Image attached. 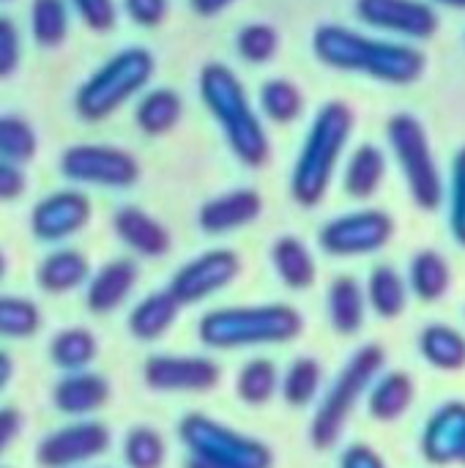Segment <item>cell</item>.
Listing matches in <instances>:
<instances>
[{
  "mask_svg": "<svg viewBox=\"0 0 465 468\" xmlns=\"http://www.w3.org/2000/svg\"><path fill=\"white\" fill-rule=\"evenodd\" d=\"M164 455V439L153 428H132L123 439V461L129 468H162Z\"/></svg>",
  "mask_w": 465,
  "mask_h": 468,
  "instance_id": "38",
  "label": "cell"
},
{
  "mask_svg": "<svg viewBox=\"0 0 465 468\" xmlns=\"http://www.w3.org/2000/svg\"><path fill=\"white\" fill-rule=\"evenodd\" d=\"M88 277H90V263L74 247H63V250L49 252L36 269V282L47 293L77 291L88 282Z\"/></svg>",
  "mask_w": 465,
  "mask_h": 468,
  "instance_id": "21",
  "label": "cell"
},
{
  "mask_svg": "<svg viewBox=\"0 0 465 468\" xmlns=\"http://www.w3.org/2000/svg\"><path fill=\"white\" fill-rule=\"evenodd\" d=\"M241 274V258L233 250H208L197 258H192L189 263H184L173 277L167 291L175 296V302L181 307L186 304H197L219 291H225L227 285H233V280Z\"/></svg>",
  "mask_w": 465,
  "mask_h": 468,
  "instance_id": "11",
  "label": "cell"
},
{
  "mask_svg": "<svg viewBox=\"0 0 465 468\" xmlns=\"http://www.w3.org/2000/svg\"><path fill=\"white\" fill-rule=\"evenodd\" d=\"M340 468H386V463H384V458L373 447H367V444H351L343 452Z\"/></svg>",
  "mask_w": 465,
  "mask_h": 468,
  "instance_id": "45",
  "label": "cell"
},
{
  "mask_svg": "<svg viewBox=\"0 0 465 468\" xmlns=\"http://www.w3.org/2000/svg\"><path fill=\"white\" fill-rule=\"evenodd\" d=\"M137 266L134 261H126V258H118V261H110L104 263L85 285V304L90 313L96 315H107V313H115L134 291L137 285Z\"/></svg>",
  "mask_w": 465,
  "mask_h": 468,
  "instance_id": "19",
  "label": "cell"
},
{
  "mask_svg": "<svg viewBox=\"0 0 465 468\" xmlns=\"http://www.w3.org/2000/svg\"><path fill=\"white\" fill-rule=\"evenodd\" d=\"M271 263L277 277L291 288V291H307L315 277L318 266L307 244L296 236H280L271 247Z\"/></svg>",
  "mask_w": 465,
  "mask_h": 468,
  "instance_id": "23",
  "label": "cell"
},
{
  "mask_svg": "<svg viewBox=\"0 0 465 468\" xmlns=\"http://www.w3.org/2000/svg\"><path fill=\"white\" fill-rule=\"evenodd\" d=\"M260 110L274 123H293L304 110V96L291 80H269L260 85Z\"/></svg>",
  "mask_w": 465,
  "mask_h": 468,
  "instance_id": "33",
  "label": "cell"
},
{
  "mask_svg": "<svg viewBox=\"0 0 465 468\" xmlns=\"http://www.w3.org/2000/svg\"><path fill=\"white\" fill-rule=\"evenodd\" d=\"M200 99L222 126L236 159L247 167H263L271 156V143L236 71L222 63L203 66Z\"/></svg>",
  "mask_w": 465,
  "mask_h": 468,
  "instance_id": "2",
  "label": "cell"
},
{
  "mask_svg": "<svg viewBox=\"0 0 465 468\" xmlns=\"http://www.w3.org/2000/svg\"><path fill=\"white\" fill-rule=\"evenodd\" d=\"M312 49L332 69L359 71L392 85L417 82L428 63L417 47L373 38L343 25H321L312 36Z\"/></svg>",
  "mask_w": 465,
  "mask_h": 468,
  "instance_id": "1",
  "label": "cell"
},
{
  "mask_svg": "<svg viewBox=\"0 0 465 468\" xmlns=\"http://www.w3.org/2000/svg\"><path fill=\"white\" fill-rule=\"evenodd\" d=\"M112 228H115V236L143 258H162L170 252V244H173L170 230L140 206L118 208L112 217Z\"/></svg>",
  "mask_w": 465,
  "mask_h": 468,
  "instance_id": "18",
  "label": "cell"
},
{
  "mask_svg": "<svg viewBox=\"0 0 465 468\" xmlns=\"http://www.w3.org/2000/svg\"><path fill=\"white\" fill-rule=\"evenodd\" d=\"M419 351L439 370L458 373L465 367V337L447 324L428 326L419 337Z\"/></svg>",
  "mask_w": 465,
  "mask_h": 468,
  "instance_id": "27",
  "label": "cell"
},
{
  "mask_svg": "<svg viewBox=\"0 0 465 468\" xmlns=\"http://www.w3.org/2000/svg\"><path fill=\"white\" fill-rule=\"evenodd\" d=\"M236 49L247 63H269L280 49V33L266 22L244 25L236 36Z\"/></svg>",
  "mask_w": 465,
  "mask_h": 468,
  "instance_id": "39",
  "label": "cell"
},
{
  "mask_svg": "<svg viewBox=\"0 0 465 468\" xmlns=\"http://www.w3.org/2000/svg\"><path fill=\"white\" fill-rule=\"evenodd\" d=\"M362 22L408 38H430L439 30V14L422 0H356Z\"/></svg>",
  "mask_w": 465,
  "mask_h": 468,
  "instance_id": "15",
  "label": "cell"
},
{
  "mask_svg": "<svg viewBox=\"0 0 465 468\" xmlns=\"http://www.w3.org/2000/svg\"><path fill=\"white\" fill-rule=\"evenodd\" d=\"M96 337L82 329V326H71V329H63L52 337L49 343V359L55 367L66 370V373H79L85 370L93 359H96Z\"/></svg>",
  "mask_w": 465,
  "mask_h": 468,
  "instance_id": "30",
  "label": "cell"
},
{
  "mask_svg": "<svg viewBox=\"0 0 465 468\" xmlns=\"http://www.w3.org/2000/svg\"><path fill=\"white\" fill-rule=\"evenodd\" d=\"M304 318L291 304H249V307H222L200 318L197 337L208 348L233 351L252 346H280L301 335Z\"/></svg>",
  "mask_w": 465,
  "mask_h": 468,
  "instance_id": "4",
  "label": "cell"
},
{
  "mask_svg": "<svg viewBox=\"0 0 465 468\" xmlns=\"http://www.w3.org/2000/svg\"><path fill=\"white\" fill-rule=\"evenodd\" d=\"M129 19L140 27H156L164 22L170 3L167 0H123Z\"/></svg>",
  "mask_w": 465,
  "mask_h": 468,
  "instance_id": "43",
  "label": "cell"
},
{
  "mask_svg": "<svg viewBox=\"0 0 465 468\" xmlns=\"http://www.w3.org/2000/svg\"><path fill=\"white\" fill-rule=\"evenodd\" d=\"M19 58H22L19 30L8 16H0V80H5L16 71Z\"/></svg>",
  "mask_w": 465,
  "mask_h": 468,
  "instance_id": "42",
  "label": "cell"
},
{
  "mask_svg": "<svg viewBox=\"0 0 465 468\" xmlns=\"http://www.w3.org/2000/svg\"><path fill=\"white\" fill-rule=\"evenodd\" d=\"M153 55L143 47H129L101 63L74 96V110L82 121H104L137 96L153 77Z\"/></svg>",
  "mask_w": 465,
  "mask_h": 468,
  "instance_id": "5",
  "label": "cell"
},
{
  "mask_svg": "<svg viewBox=\"0 0 465 468\" xmlns=\"http://www.w3.org/2000/svg\"><path fill=\"white\" fill-rule=\"evenodd\" d=\"M11 373H14V362H11V356L5 351H0V392L11 381Z\"/></svg>",
  "mask_w": 465,
  "mask_h": 468,
  "instance_id": "48",
  "label": "cell"
},
{
  "mask_svg": "<svg viewBox=\"0 0 465 468\" xmlns=\"http://www.w3.org/2000/svg\"><path fill=\"white\" fill-rule=\"evenodd\" d=\"M0 3H3V0H0Z\"/></svg>",
  "mask_w": 465,
  "mask_h": 468,
  "instance_id": "53",
  "label": "cell"
},
{
  "mask_svg": "<svg viewBox=\"0 0 465 468\" xmlns=\"http://www.w3.org/2000/svg\"><path fill=\"white\" fill-rule=\"evenodd\" d=\"M384 176H386V159H384V151L365 143L359 145L351 159H348V167H345V192L351 197H373L381 184H384Z\"/></svg>",
  "mask_w": 465,
  "mask_h": 468,
  "instance_id": "26",
  "label": "cell"
},
{
  "mask_svg": "<svg viewBox=\"0 0 465 468\" xmlns=\"http://www.w3.org/2000/svg\"><path fill=\"white\" fill-rule=\"evenodd\" d=\"M178 439L189 450V458L222 468H271V450L206 414H186L178 425Z\"/></svg>",
  "mask_w": 465,
  "mask_h": 468,
  "instance_id": "7",
  "label": "cell"
},
{
  "mask_svg": "<svg viewBox=\"0 0 465 468\" xmlns=\"http://www.w3.org/2000/svg\"><path fill=\"white\" fill-rule=\"evenodd\" d=\"M386 134L417 206L436 211L444 200V181L422 121L411 112L392 115L386 123Z\"/></svg>",
  "mask_w": 465,
  "mask_h": 468,
  "instance_id": "8",
  "label": "cell"
},
{
  "mask_svg": "<svg viewBox=\"0 0 465 468\" xmlns=\"http://www.w3.org/2000/svg\"><path fill=\"white\" fill-rule=\"evenodd\" d=\"M441 5H449V8H465V0H436Z\"/></svg>",
  "mask_w": 465,
  "mask_h": 468,
  "instance_id": "50",
  "label": "cell"
},
{
  "mask_svg": "<svg viewBox=\"0 0 465 468\" xmlns=\"http://www.w3.org/2000/svg\"><path fill=\"white\" fill-rule=\"evenodd\" d=\"M452 282L449 263L441 252L425 250L414 258L411 263V288L422 302H439Z\"/></svg>",
  "mask_w": 465,
  "mask_h": 468,
  "instance_id": "31",
  "label": "cell"
},
{
  "mask_svg": "<svg viewBox=\"0 0 465 468\" xmlns=\"http://www.w3.org/2000/svg\"><path fill=\"white\" fill-rule=\"evenodd\" d=\"M143 378L153 392H208L219 384V365L208 356L156 354L145 359Z\"/></svg>",
  "mask_w": 465,
  "mask_h": 468,
  "instance_id": "14",
  "label": "cell"
},
{
  "mask_svg": "<svg viewBox=\"0 0 465 468\" xmlns=\"http://www.w3.org/2000/svg\"><path fill=\"white\" fill-rule=\"evenodd\" d=\"M321 378H323V370H321L318 359L299 356L282 378V398L296 409L310 406L321 389Z\"/></svg>",
  "mask_w": 465,
  "mask_h": 468,
  "instance_id": "37",
  "label": "cell"
},
{
  "mask_svg": "<svg viewBox=\"0 0 465 468\" xmlns=\"http://www.w3.org/2000/svg\"><path fill=\"white\" fill-rule=\"evenodd\" d=\"M107 447H110L107 425L93 422V420H79L44 436L36 447V461L44 468L82 466L104 455Z\"/></svg>",
  "mask_w": 465,
  "mask_h": 468,
  "instance_id": "12",
  "label": "cell"
},
{
  "mask_svg": "<svg viewBox=\"0 0 465 468\" xmlns=\"http://www.w3.org/2000/svg\"><path fill=\"white\" fill-rule=\"evenodd\" d=\"M411 403H414V381H411V376L395 370V373H386L373 387L367 406L378 422H395L408 411Z\"/></svg>",
  "mask_w": 465,
  "mask_h": 468,
  "instance_id": "28",
  "label": "cell"
},
{
  "mask_svg": "<svg viewBox=\"0 0 465 468\" xmlns=\"http://www.w3.org/2000/svg\"><path fill=\"white\" fill-rule=\"evenodd\" d=\"M178 313H181V304L175 302V296L167 288L153 291L132 307L129 332H132V337H137L143 343H153L170 332V326L178 321Z\"/></svg>",
  "mask_w": 465,
  "mask_h": 468,
  "instance_id": "22",
  "label": "cell"
},
{
  "mask_svg": "<svg viewBox=\"0 0 465 468\" xmlns=\"http://www.w3.org/2000/svg\"><path fill=\"white\" fill-rule=\"evenodd\" d=\"M367 302L381 318H397L408 302V285L395 266H375L367 280Z\"/></svg>",
  "mask_w": 465,
  "mask_h": 468,
  "instance_id": "29",
  "label": "cell"
},
{
  "mask_svg": "<svg viewBox=\"0 0 465 468\" xmlns=\"http://www.w3.org/2000/svg\"><path fill=\"white\" fill-rule=\"evenodd\" d=\"M110 400V384L99 373H66L55 389H52V403L60 414L66 417H88L99 411Z\"/></svg>",
  "mask_w": 465,
  "mask_h": 468,
  "instance_id": "20",
  "label": "cell"
},
{
  "mask_svg": "<svg viewBox=\"0 0 465 468\" xmlns=\"http://www.w3.org/2000/svg\"><path fill=\"white\" fill-rule=\"evenodd\" d=\"M38 137L33 126L19 115H0V159L11 165H25L36 156Z\"/></svg>",
  "mask_w": 465,
  "mask_h": 468,
  "instance_id": "36",
  "label": "cell"
},
{
  "mask_svg": "<svg viewBox=\"0 0 465 468\" xmlns=\"http://www.w3.org/2000/svg\"><path fill=\"white\" fill-rule=\"evenodd\" d=\"M25 186H27V181H25L22 167L0 159V203H11V200H16V197L25 192Z\"/></svg>",
  "mask_w": 465,
  "mask_h": 468,
  "instance_id": "44",
  "label": "cell"
},
{
  "mask_svg": "<svg viewBox=\"0 0 465 468\" xmlns=\"http://www.w3.org/2000/svg\"><path fill=\"white\" fill-rule=\"evenodd\" d=\"M280 387V373L271 359H252L241 367L236 378V392L249 406H263L274 398Z\"/></svg>",
  "mask_w": 465,
  "mask_h": 468,
  "instance_id": "35",
  "label": "cell"
},
{
  "mask_svg": "<svg viewBox=\"0 0 465 468\" xmlns=\"http://www.w3.org/2000/svg\"><path fill=\"white\" fill-rule=\"evenodd\" d=\"M395 236V219L386 211L365 208L334 217L318 233L321 250L334 258H356L384 250Z\"/></svg>",
  "mask_w": 465,
  "mask_h": 468,
  "instance_id": "10",
  "label": "cell"
},
{
  "mask_svg": "<svg viewBox=\"0 0 465 468\" xmlns=\"http://www.w3.org/2000/svg\"><path fill=\"white\" fill-rule=\"evenodd\" d=\"M460 461H463V463H465V450H463V458H460Z\"/></svg>",
  "mask_w": 465,
  "mask_h": 468,
  "instance_id": "52",
  "label": "cell"
},
{
  "mask_svg": "<svg viewBox=\"0 0 465 468\" xmlns=\"http://www.w3.org/2000/svg\"><path fill=\"white\" fill-rule=\"evenodd\" d=\"M184 468H222V466H214V463H206V461L189 458V461H186V466H184Z\"/></svg>",
  "mask_w": 465,
  "mask_h": 468,
  "instance_id": "49",
  "label": "cell"
},
{
  "mask_svg": "<svg viewBox=\"0 0 465 468\" xmlns=\"http://www.w3.org/2000/svg\"><path fill=\"white\" fill-rule=\"evenodd\" d=\"M5 269H8V261H5V255L0 252V280L5 277Z\"/></svg>",
  "mask_w": 465,
  "mask_h": 468,
  "instance_id": "51",
  "label": "cell"
},
{
  "mask_svg": "<svg viewBox=\"0 0 465 468\" xmlns=\"http://www.w3.org/2000/svg\"><path fill=\"white\" fill-rule=\"evenodd\" d=\"M329 321L340 335H356L365 324V291L356 277L343 274L329 288Z\"/></svg>",
  "mask_w": 465,
  "mask_h": 468,
  "instance_id": "24",
  "label": "cell"
},
{
  "mask_svg": "<svg viewBox=\"0 0 465 468\" xmlns=\"http://www.w3.org/2000/svg\"><path fill=\"white\" fill-rule=\"evenodd\" d=\"M192 3V11L195 14H200V16H214V14H219V11H225L230 3H236V0H189Z\"/></svg>",
  "mask_w": 465,
  "mask_h": 468,
  "instance_id": "47",
  "label": "cell"
},
{
  "mask_svg": "<svg viewBox=\"0 0 465 468\" xmlns=\"http://www.w3.org/2000/svg\"><path fill=\"white\" fill-rule=\"evenodd\" d=\"M74 11L79 14V19L96 30V33H104L115 25L118 19V8H115V0H71Z\"/></svg>",
  "mask_w": 465,
  "mask_h": 468,
  "instance_id": "41",
  "label": "cell"
},
{
  "mask_svg": "<svg viewBox=\"0 0 465 468\" xmlns=\"http://www.w3.org/2000/svg\"><path fill=\"white\" fill-rule=\"evenodd\" d=\"M449 228L455 239L465 247V148L455 159L452 170V208H449Z\"/></svg>",
  "mask_w": 465,
  "mask_h": 468,
  "instance_id": "40",
  "label": "cell"
},
{
  "mask_svg": "<svg viewBox=\"0 0 465 468\" xmlns=\"http://www.w3.org/2000/svg\"><path fill=\"white\" fill-rule=\"evenodd\" d=\"M181 112H184V101L175 90L153 88L140 99L134 110V121L140 132H145L148 137H159V134H167L181 121Z\"/></svg>",
  "mask_w": 465,
  "mask_h": 468,
  "instance_id": "25",
  "label": "cell"
},
{
  "mask_svg": "<svg viewBox=\"0 0 465 468\" xmlns=\"http://www.w3.org/2000/svg\"><path fill=\"white\" fill-rule=\"evenodd\" d=\"M30 33L38 47H60L69 36V5L66 0H33Z\"/></svg>",
  "mask_w": 465,
  "mask_h": 468,
  "instance_id": "32",
  "label": "cell"
},
{
  "mask_svg": "<svg viewBox=\"0 0 465 468\" xmlns=\"http://www.w3.org/2000/svg\"><path fill=\"white\" fill-rule=\"evenodd\" d=\"M351 132L354 110L345 101H329L318 110L291 173V195L299 206L312 208L326 197Z\"/></svg>",
  "mask_w": 465,
  "mask_h": 468,
  "instance_id": "3",
  "label": "cell"
},
{
  "mask_svg": "<svg viewBox=\"0 0 465 468\" xmlns=\"http://www.w3.org/2000/svg\"><path fill=\"white\" fill-rule=\"evenodd\" d=\"M260 214H263L260 192L244 186V189H230L203 203L197 211V225L208 236H222V233H233L238 228L252 225Z\"/></svg>",
  "mask_w": 465,
  "mask_h": 468,
  "instance_id": "16",
  "label": "cell"
},
{
  "mask_svg": "<svg viewBox=\"0 0 465 468\" xmlns=\"http://www.w3.org/2000/svg\"><path fill=\"white\" fill-rule=\"evenodd\" d=\"M22 431V414L16 409H0V455L14 444Z\"/></svg>",
  "mask_w": 465,
  "mask_h": 468,
  "instance_id": "46",
  "label": "cell"
},
{
  "mask_svg": "<svg viewBox=\"0 0 465 468\" xmlns=\"http://www.w3.org/2000/svg\"><path fill=\"white\" fill-rule=\"evenodd\" d=\"M384 362H386V354L381 346H365L348 359V365L343 367V373L326 392V398L310 425V439H312L315 450H332L340 441V436L348 425V417L354 414L356 403L362 400V395L370 389V384L381 373Z\"/></svg>",
  "mask_w": 465,
  "mask_h": 468,
  "instance_id": "6",
  "label": "cell"
},
{
  "mask_svg": "<svg viewBox=\"0 0 465 468\" xmlns=\"http://www.w3.org/2000/svg\"><path fill=\"white\" fill-rule=\"evenodd\" d=\"M465 450V403L455 400L436 411L422 436V452L430 463L447 466L460 461Z\"/></svg>",
  "mask_w": 465,
  "mask_h": 468,
  "instance_id": "17",
  "label": "cell"
},
{
  "mask_svg": "<svg viewBox=\"0 0 465 468\" xmlns=\"http://www.w3.org/2000/svg\"><path fill=\"white\" fill-rule=\"evenodd\" d=\"M41 329V310L25 296H0V337L27 340Z\"/></svg>",
  "mask_w": 465,
  "mask_h": 468,
  "instance_id": "34",
  "label": "cell"
},
{
  "mask_svg": "<svg viewBox=\"0 0 465 468\" xmlns=\"http://www.w3.org/2000/svg\"><path fill=\"white\" fill-rule=\"evenodd\" d=\"M90 214H93L90 200L82 192L60 189V192L41 197L33 206L30 233L44 244H58L85 230V225L90 222Z\"/></svg>",
  "mask_w": 465,
  "mask_h": 468,
  "instance_id": "13",
  "label": "cell"
},
{
  "mask_svg": "<svg viewBox=\"0 0 465 468\" xmlns=\"http://www.w3.org/2000/svg\"><path fill=\"white\" fill-rule=\"evenodd\" d=\"M60 176L71 184L126 189L140 178V162L126 148L82 143L60 154Z\"/></svg>",
  "mask_w": 465,
  "mask_h": 468,
  "instance_id": "9",
  "label": "cell"
}]
</instances>
